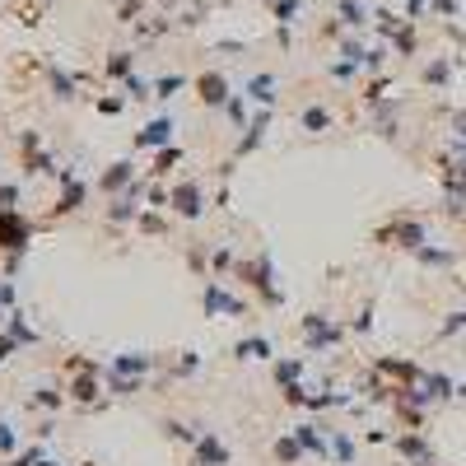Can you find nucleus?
Here are the masks:
<instances>
[{"label": "nucleus", "mask_w": 466, "mask_h": 466, "mask_svg": "<svg viewBox=\"0 0 466 466\" xmlns=\"http://www.w3.org/2000/svg\"><path fill=\"white\" fill-rule=\"evenodd\" d=\"M429 396H434V401H443V396H452V383H448V378H443V373H434V378H429Z\"/></svg>", "instance_id": "10"}, {"label": "nucleus", "mask_w": 466, "mask_h": 466, "mask_svg": "<svg viewBox=\"0 0 466 466\" xmlns=\"http://www.w3.org/2000/svg\"><path fill=\"white\" fill-rule=\"evenodd\" d=\"M462 326H466V312H452L448 322H443V336H452V331H462Z\"/></svg>", "instance_id": "16"}, {"label": "nucleus", "mask_w": 466, "mask_h": 466, "mask_svg": "<svg viewBox=\"0 0 466 466\" xmlns=\"http://www.w3.org/2000/svg\"><path fill=\"white\" fill-rule=\"evenodd\" d=\"M205 308H215V312H238V303H233L229 294H219V289H210V294H205Z\"/></svg>", "instance_id": "8"}, {"label": "nucleus", "mask_w": 466, "mask_h": 466, "mask_svg": "<svg viewBox=\"0 0 466 466\" xmlns=\"http://www.w3.org/2000/svg\"><path fill=\"white\" fill-rule=\"evenodd\" d=\"M201 98L205 103H224L229 93H224V79L219 75H201Z\"/></svg>", "instance_id": "6"}, {"label": "nucleus", "mask_w": 466, "mask_h": 466, "mask_svg": "<svg viewBox=\"0 0 466 466\" xmlns=\"http://www.w3.org/2000/svg\"><path fill=\"white\" fill-rule=\"evenodd\" d=\"M196 452H201V462H210V466H224V462H229V452L219 448V438H210V434L196 443Z\"/></svg>", "instance_id": "3"}, {"label": "nucleus", "mask_w": 466, "mask_h": 466, "mask_svg": "<svg viewBox=\"0 0 466 466\" xmlns=\"http://www.w3.org/2000/svg\"><path fill=\"white\" fill-rule=\"evenodd\" d=\"M126 65H131V61H126V51H117V56H112V65H108V70H112V75H126Z\"/></svg>", "instance_id": "18"}, {"label": "nucleus", "mask_w": 466, "mask_h": 466, "mask_svg": "<svg viewBox=\"0 0 466 466\" xmlns=\"http://www.w3.org/2000/svg\"><path fill=\"white\" fill-rule=\"evenodd\" d=\"M168 136H172V117H159V122H150V126H145V136H140L136 145H163Z\"/></svg>", "instance_id": "1"}, {"label": "nucleus", "mask_w": 466, "mask_h": 466, "mask_svg": "<svg viewBox=\"0 0 466 466\" xmlns=\"http://www.w3.org/2000/svg\"><path fill=\"white\" fill-rule=\"evenodd\" d=\"M248 93L257 98V103H275V79H271V75H257L248 84Z\"/></svg>", "instance_id": "4"}, {"label": "nucleus", "mask_w": 466, "mask_h": 466, "mask_svg": "<svg viewBox=\"0 0 466 466\" xmlns=\"http://www.w3.org/2000/svg\"><path fill=\"white\" fill-rule=\"evenodd\" d=\"M19 196V186H0V205H10Z\"/></svg>", "instance_id": "20"}, {"label": "nucleus", "mask_w": 466, "mask_h": 466, "mask_svg": "<svg viewBox=\"0 0 466 466\" xmlns=\"http://www.w3.org/2000/svg\"><path fill=\"white\" fill-rule=\"evenodd\" d=\"M424 79H434V84H443V79H448V65H429V75Z\"/></svg>", "instance_id": "19"}, {"label": "nucleus", "mask_w": 466, "mask_h": 466, "mask_svg": "<svg viewBox=\"0 0 466 466\" xmlns=\"http://www.w3.org/2000/svg\"><path fill=\"white\" fill-rule=\"evenodd\" d=\"M303 126H308V131H326V126H331V117H326L322 108H308V112H303Z\"/></svg>", "instance_id": "9"}, {"label": "nucleus", "mask_w": 466, "mask_h": 466, "mask_svg": "<svg viewBox=\"0 0 466 466\" xmlns=\"http://www.w3.org/2000/svg\"><path fill=\"white\" fill-rule=\"evenodd\" d=\"M429 5H434V10H443V15H457V5H452V0H429Z\"/></svg>", "instance_id": "21"}, {"label": "nucleus", "mask_w": 466, "mask_h": 466, "mask_svg": "<svg viewBox=\"0 0 466 466\" xmlns=\"http://www.w3.org/2000/svg\"><path fill=\"white\" fill-rule=\"evenodd\" d=\"M0 238H5V248H24L29 229H24V224H15V219H0Z\"/></svg>", "instance_id": "5"}, {"label": "nucleus", "mask_w": 466, "mask_h": 466, "mask_svg": "<svg viewBox=\"0 0 466 466\" xmlns=\"http://www.w3.org/2000/svg\"><path fill=\"white\" fill-rule=\"evenodd\" d=\"M126 177H131V163H112V172H108V177H103V186H108V191H112V186H122Z\"/></svg>", "instance_id": "11"}, {"label": "nucleus", "mask_w": 466, "mask_h": 466, "mask_svg": "<svg viewBox=\"0 0 466 466\" xmlns=\"http://www.w3.org/2000/svg\"><path fill=\"white\" fill-rule=\"evenodd\" d=\"M341 15H345V24H364V10H359V5H350V0L341 5Z\"/></svg>", "instance_id": "15"}, {"label": "nucleus", "mask_w": 466, "mask_h": 466, "mask_svg": "<svg viewBox=\"0 0 466 466\" xmlns=\"http://www.w3.org/2000/svg\"><path fill=\"white\" fill-rule=\"evenodd\" d=\"M294 10H298V0H275V15L280 19H294Z\"/></svg>", "instance_id": "17"}, {"label": "nucleus", "mask_w": 466, "mask_h": 466, "mask_svg": "<svg viewBox=\"0 0 466 466\" xmlns=\"http://www.w3.org/2000/svg\"><path fill=\"white\" fill-rule=\"evenodd\" d=\"M172 201H177V210H182V215H201V191H196L191 182L177 186V196H172Z\"/></svg>", "instance_id": "2"}, {"label": "nucleus", "mask_w": 466, "mask_h": 466, "mask_svg": "<svg viewBox=\"0 0 466 466\" xmlns=\"http://www.w3.org/2000/svg\"><path fill=\"white\" fill-rule=\"evenodd\" d=\"M457 131H462V136H466V117H457Z\"/></svg>", "instance_id": "22"}, {"label": "nucleus", "mask_w": 466, "mask_h": 466, "mask_svg": "<svg viewBox=\"0 0 466 466\" xmlns=\"http://www.w3.org/2000/svg\"><path fill=\"white\" fill-rule=\"evenodd\" d=\"M298 443H303V448H308V452H317V457H322V438H317V434H312V429H308V424H303V429H298Z\"/></svg>", "instance_id": "12"}, {"label": "nucleus", "mask_w": 466, "mask_h": 466, "mask_svg": "<svg viewBox=\"0 0 466 466\" xmlns=\"http://www.w3.org/2000/svg\"><path fill=\"white\" fill-rule=\"evenodd\" d=\"M172 89H182V75H168V79H159V84H154V98H168Z\"/></svg>", "instance_id": "13"}, {"label": "nucleus", "mask_w": 466, "mask_h": 466, "mask_svg": "<svg viewBox=\"0 0 466 466\" xmlns=\"http://www.w3.org/2000/svg\"><path fill=\"white\" fill-rule=\"evenodd\" d=\"M79 196H84V186H75V182H70V186H65V201L56 205V210H75V205H79Z\"/></svg>", "instance_id": "14"}, {"label": "nucleus", "mask_w": 466, "mask_h": 466, "mask_svg": "<svg viewBox=\"0 0 466 466\" xmlns=\"http://www.w3.org/2000/svg\"><path fill=\"white\" fill-rule=\"evenodd\" d=\"M238 355H248V359H266V355H271V341H262V336H257V341H243V345H238Z\"/></svg>", "instance_id": "7"}, {"label": "nucleus", "mask_w": 466, "mask_h": 466, "mask_svg": "<svg viewBox=\"0 0 466 466\" xmlns=\"http://www.w3.org/2000/svg\"><path fill=\"white\" fill-rule=\"evenodd\" d=\"M462 396H466V383H462Z\"/></svg>", "instance_id": "23"}]
</instances>
